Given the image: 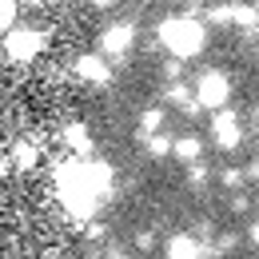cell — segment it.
Here are the masks:
<instances>
[{"instance_id": "obj_1", "label": "cell", "mask_w": 259, "mask_h": 259, "mask_svg": "<svg viewBox=\"0 0 259 259\" xmlns=\"http://www.w3.org/2000/svg\"><path fill=\"white\" fill-rule=\"evenodd\" d=\"M160 40L176 60H192L195 52L203 48L207 32H203V24H199L195 16H171V20L160 24Z\"/></svg>"}, {"instance_id": "obj_2", "label": "cell", "mask_w": 259, "mask_h": 259, "mask_svg": "<svg viewBox=\"0 0 259 259\" xmlns=\"http://www.w3.org/2000/svg\"><path fill=\"white\" fill-rule=\"evenodd\" d=\"M44 44H48V36L40 32V28H8L4 36V52H8V60H16V64H28L36 60L40 52H44Z\"/></svg>"}, {"instance_id": "obj_3", "label": "cell", "mask_w": 259, "mask_h": 259, "mask_svg": "<svg viewBox=\"0 0 259 259\" xmlns=\"http://www.w3.org/2000/svg\"><path fill=\"white\" fill-rule=\"evenodd\" d=\"M227 96H231V80L224 72H203L195 80V108H224Z\"/></svg>"}, {"instance_id": "obj_4", "label": "cell", "mask_w": 259, "mask_h": 259, "mask_svg": "<svg viewBox=\"0 0 259 259\" xmlns=\"http://www.w3.org/2000/svg\"><path fill=\"white\" fill-rule=\"evenodd\" d=\"M132 44H136V24H132V20H116V24H108V28L100 32V52L112 56V60H120Z\"/></svg>"}, {"instance_id": "obj_5", "label": "cell", "mask_w": 259, "mask_h": 259, "mask_svg": "<svg viewBox=\"0 0 259 259\" xmlns=\"http://www.w3.org/2000/svg\"><path fill=\"white\" fill-rule=\"evenodd\" d=\"M72 72H76L80 80H88V84H108V80H112V68H108V60H104V56H96V52L76 56Z\"/></svg>"}, {"instance_id": "obj_6", "label": "cell", "mask_w": 259, "mask_h": 259, "mask_svg": "<svg viewBox=\"0 0 259 259\" xmlns=\"http://www.w3.org/2000/svg\"><path fill=\"white\" fill-rule=\"evenodd\" d=\"M211 132H215V144H220L224 152H235V148H239V140H243V132H239V120H235L231 112H215V120H211Z\"/></svg>"}, {"instance_id": "obj_7", "label": "cell", "mask_w": 259, "mask_h": 259, "mask_svg": "<svg viewBox=\"0 0 259 259\" xmlns=\"http://www.w3.org/2000/svg\"><path fill=\"white\" fill-rule=\"evenodd\" d=\"M163 255L167 259H199L203 255V243H199L195 235H171L167 247H163Z\"/></svg>"}, {"instance_id": "obj_8", "label": "cell", "mask_w": 259, "mask_h": 259, "mask_svg": "<svg viewBox=\"0 0 259 259\" xmlns=\"http://www.w3.org/2000/svg\"><path fill=\"white\" fill-rule=\"evenodd\" d=\"M64 144H68V152H76V156H88V152H92V136H88V128H84L80 120H68Z\"/></svg>"}, {"instance_id": "obj_9", "label": "cell", "mask_w": 259, "mask_h": 259, "mask_svg": "<svg viewBox=\"0 0 259 259\" xmlns=\"http://www.w3.org/2000/svg\"><path fill=\"white\" fill-rule=\"evenodd\" d=\"M171 156L184 163H195L199 156H203V140L199 136H184V140H171Z\"/></svg>"}, {"instance_id": "obj_10", "label": "cell", "mask_w": 259, "mask_h": 259, "mask_svg": "<svg viewBox=\"0 0 259 259\" xmlns=\"http://www.w3.org/2000/svg\"><path fill=\"white\" fill-rule=\"evenodd\" d=\"M36 160H40V148H36V144H16V148H12V163H16L20 171L36 167Z\"/></svg>"}, {"instance_id": "obj_11", "label": "cell", "mask_w": 259, "mask_h": 259, "mask_svg": "<svg viewBox=\"0 0 259 259\" xmlns=\"http://www.w3.org/2000/svg\"><path fill=\"white\" fill-rule=\"evenodd\" d=\"M148 156H171V140L167 136H152L148 140Z\"/></svg>"}, {"instance_id": "obj_12", "label": "cell", "mask_w": 259, "mask_h": 259, "mask_svg": "<svg viewBox=\"0 0 259 259\" xmlns=\"http://www.w3.org/2000/svg\"><path fill=\"white\" fill-rule=\"evenodd\" d=\"M16 24V0H0V28Z\"/></svg>"}, {"instance_id": "obj_13", "label": "cell", "mask_w": 259, "mask_h": 259, "mask_svg": "<svg viewBox=\"0 0 259 259\" xmlns=\"http://www.w3.org/2000/svg\"><path fill=\"white\" fill-rule=\"evenodd\" d=\"M140 124H144V132H156L163 124V112H160V108H148V112L140 116Z\"/></svg>"}, {"instance_id": "obj_14", "label": "cell", "mask_w": 259, "mask_h": 259, "mask_svg": "<svg viewBox=\"0 0 259 259\" xmlns=\"http://www.w3.org/2000/svg\"><path fill=\"white\" fill-rule=\"evenodd\" d=\"M203 180H207V167L195 160V163H192V171H188V184H192V188H203Z\"/></svg>"}, {"instance_id": "obj_15", "label": "cell", "mask_w": 259, "mask_h": 259, "mask_svg": "<svg viewBox=\"0 0 259 259\" xmlns=\"http://www.w3.org/2000/svg\"><path fill=\"white\" fill-rule=\"evenodd\" d=\"M224 184H227V188H239V184H243V171L227 167V171H224Z\"/></svg>"}, {"instance_id": "obj_16", "label": "cell", "mask_w": 259, "mask_h": 259, "mask_svg": "<svg viewBox=\"0 0 259 259\" xmlns=\"http://www.w3.org/2000/svg\"><path fill=\"white\" fill-rule=\"evenodd\" d=\"M136 243H140V247L148 251V247H152V231H140V235H136Z\"/></svg>"}, {"instance_id": "obj_17", "label": "cell", "mask_w": 259, "mask_h": 259, "mask_svg": "<svg viewBox=\"0 0 259 259\" xmlns=\"http://www.w3.org/2000/svg\"><path fill=\"white\" fill-rule=\"evenodd\" d=\"M243 180H259V160H251V167L243 171Z\"/></svg>"}, {"instance_id": "obj_18", "label": "cell", "mask_w": 259, "mask_h": 259, "mask_svg": "<svg viewBox=\"0 0 259 259\" xmlns=\"http://www.w3.org/2000/svg\"><path fill=\"white\" fill-rule=\"evenodd\" d=\"M251 243H255V247H259V220H255V224H251Z\"/></svg>"}, {"instance_id": "obj_19", "label": "cell", "mask_w": 259, "mask_h": 259, "mask_svg": "<svg viewBox=\"0 0 259 259\" xmlns=\"http://www.w3.org/2000/svg\"><path fill=\"white\" fill-rule=\"evenodd\" d=\"M92 4H96V8H108V4H112V0H92Z\"/></svg>"}, {"instance_id": "obj_20", "label": "cell", "mask_w": 259, "mask_h": 259, "mask_svg": "<svg viewBox=\"0 0 259 259\" xmlns=\"http://www.w3.org/2000/svg\"><path fill=\"white\" fill-rule=\"evenodd\" d=\"M108 259H128V255H108Z\"/></svg>"}, {"instance_id": "obj_21", "label": "cell", "mask_w": 259, "mask_h": 259, "mask_svg": "<svg viewBox=\"0 0 259 259\" xmlns=\"http://www.w3.org/2000/svg\"><path fill=\"white\" fill-rule=\"evenodd\" d=\"M28 4H44V0H28Z\"/></svg>"}, {"instance_id": "obj_22", "label": "cell", "mask_w": 259, "mask_h": 259, "mask_svg": "<svg viewBox=\"0 0 259 259\" xmlns=\"http://www.w3.org/2000/svg\"><path fill=\"white\" fill-rule=\"evenodd\" d=\"M56 259H68V255H56Z\"/></svg>"}]
</instances>
